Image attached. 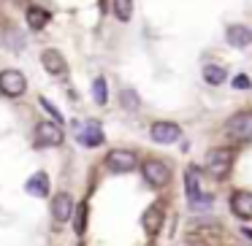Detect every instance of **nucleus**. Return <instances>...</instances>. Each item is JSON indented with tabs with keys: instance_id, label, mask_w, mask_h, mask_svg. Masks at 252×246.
<instances>
[{
	"instance_id": "nucleus-1",
	"label": "nucleus",
	"mask_w": 252,
	"mask_h": 246,
	"mask_svg": "<svg viewBox=\"0 0 252 246\" xmlns=\"http://www.w3.org/2000/svg\"><path fill=\"white\" fill-rule=\"evenodd\" d=\"M230 165H233V152L230 149H212L206 154V170L214 179H225L230 173Z\"/></svg>"
},
{
	"instance_id": "nucleus-2",
	"label": "nucleus",
	"mask_w": 252,
	"mask_h": 246,
	"mask_svg": "<svg viewBox=\"0 0 252 246\" xmlns=\"http://www.w3.org/2000/svg\"><path fill=\"white\" fill-rule=\"evenodd\" d=\"M185 190H187V200H190V206L201 208V206H209V203H212V197L201 192V173H198L195 165H190L187 173H185Z\"/></svg>"
},
{
	"instance_id": "nucleus-3",
	"label": "nucleus",
	"mask_w": 252,
	"mask_h": 246,
	"mask_svg": "<svg viewBox=\"0 0 252 246\" xmlns=\"http://www.w3.org/2000/svg\"><path fill=\"white\" fill-rule=\"evenodd\" d=\"M225 130H228V136L233 138V141H239V143L252 141V114L250 111H241V114L230 116L228 125H225Z\"/></svg>"
},
{
	"instance_id": "nucleus-4",
	"label": "nucleus",
	"mask_w": 252,
	"mask_h": 246,
	"mask_svg": "<svg viewBox=\"0 0 252 246\" xmlns=\"http://www.w3.org/2000/svg\"><path fill=\"white\" fill-rule=\"evenodd\" d=\"M138 165V157L127 149H114V152L106 154V168L114 170V173H127Z\"/></svg>"
},
{
	"instance_id": "nucleus-5",
	"label": "nucleus",
	"mask_w": 252,
	"mask_h": 246,
	"mask_svg": "<svg viewBox=\"0 0 252 246\" xmlns=\"http://www.w3.org/2000/svg\"><path fill=\"white\" fill-rule=\"evenodd\" d=\"M25 87H28V79L22 76L19 71H3L0 73V92L8 95V98H19V95L25 92Z\"/></svg>"
},
{
	"instance_id": "nucleus-6",
	"label": "nucleus",
	"mask_w": 252,
	"mask_h": 246,
	"mask_svg": "<svg viewBox=\"0 0 252 246\" xmlns=\"http://www.w3.org/2000/svg\"><path fill=\"white\" fill-rule=\"evenodd\" d=\"M60 143H63L60 122H41L35 127V146H60Z\"/></svg>"
},
{
	"instance_id": "nucleus-7",
	"label": "nucleus",
	"mask_w": 252,
	"mask_h": 246,
	"mask_svg": "<svg viewBox=\"0 0 252 246\" xmlns=\"http://www.w3.org/2000/svg\"><path fill=\"white\" fill-rule=\"evenodd\" d=\"M144 179L152 187H165L171 179V170H168V165L160 163V160H147V163H144Z\"/></svg>"
},
{
	"instance_id": "nucleus-8",
	"label": "nucleus",
	"mask_w": 252,
	"mask_h": 246,
	"mask_svg": "<svg viewBox=\"0 0 252 246\" xmlns=\"http://www.w3.org/2000/svg\"><path fill=\"white\" fill-rule=\"evenodd\" d=\"M149 136H152L155 143H176L182 138V130L174 122H155V125L149 127Z\"/></svg>"
},
{
	"instance_id": "nucleus-9",
	"label": "nucleus",
	"mask_w": 252,
	"mask_h": 246,
	"mask_svg": "<svg viewBox=\"0 0 252 246\" xmlns=\"http://www.w3.org/2000/svg\"><path fill=\"white\" fill-rule=\"evenodd\" d=\"M230 211H233L239 219L250 222L252 219V195L250 192H244V190L233 192V195H230Z\"/></svg>"
},
{
	"instance_id": "nucleus-10",
	"label": "nucleus",
	"mask_w": 252,
	"mask_h": 246,
	"mask_svg": "<svg viewBox=\"0 0 252 246\" xmlns=\"http://www.w3.org/2000/svg\"><path fill=\"white\" fill-rule=\"evenodd\" d=\"M52 217H55V222H68V219L73 217V200L71 195H65V192H60V195H55V200H52Z\"/></svg>"
},
{
	"instance_id": "nucleus-11",
	"label": "nucleus",
	"mask_w": 252,
	"mask_h": 246,
	"mask_svg": "<svg viewBox=\"0 0 252 246\" xmlns=\"http://www.w3.org/2000/svg\"><path fill=\"white\" fill-rule=\"evenodd\" d=\"M225 41H228L233 49H247L252 44V30L244 27V25H230L228 33H225Z\"/></svg>"
},
{
	"instance_id": "nucleus-12",
	"label": "nucleus",
	"mask_w": 252,
	"mask_h": 246,
	"mask_svg": "<svg viewBox=\"0 0 252 246\" xmlns=\"http://www.w3.org/2000/svg\"><path fill=\"white\" fill-rule=\"evenodd\" d=\"M41 62H44L46 73H52V76H63V73H65V60H63V55L55 49H46L44 55H41Z\"/></svg>"
},
{
	"instance_id": "nucleus-13",
	"label": "nucleus",
	"mask_w": 252,
	"mask_h": 246,
	"mask_svg": "<svg viewBox=\"0 0 252 246\" xmlns=\"http://www.w3.org/2000/svg\"><path fill=\"white\" fill-rule=\"evenodd\" d=\"M25 190H28L30 195H35V197H46V195H49V179H46L44 170H38V173L30 176L28 184H25Z\"/></svg>"
},
{
	"instance_id": "nucleus-14",
	"label": "nucleus",
	"mask_w": 252,
	"mask_h": 246,
	"mask_svg": "<svg viewBox=\"0 0 252 246\" xmlns=\"http://www.w3.org/2000/svg\"><path fill=\"white\" fill-rule=\"evenodd\" d=\"M144 230H147V235H158L160 224H163V208L160 206H152L144 211V219H141Z\"/></svg>"
},
{
	"instance_id": "nucleus-15",
	"label": "nucleus",
	"mask_w": 252,
	"mask_h": 246,
	"mask_svg": "<svg viewBox=\"0 0 252 246\" xmlns=\"http://www.w3.org/2000/svg\"><path fill=\"white\" fill-rule=\"evenodd\" d=\"M82 143L84 146H100V143H103V130H100L98 122H87V125H84Z\"/></svg>"
},
{
	"instance_id": "nucleus-16",
	"label": "nucleus",
	"mask_w": 252,
	"mask_h": 246,
	"mask_svg": "<svg viewBox=\"0 0 252 246\" xmlns=\"http://www.w3.org/2000/svg\"><path fill=\"white\" fill-rule=\"evenodd\" d=\"M52 19V14L46 11V8H38V6H30L28 8V25L33 30H41V27H46V22Z\"/></svg>"
},
{
	"instance_id": "nucleus-17",
	"label": "nucleus",
	"mask_w": 252,
	"mask_h": 246,
	"mask_svg": "<svg viewBox=\"0 0 252 246\" xmlns=\"http://www.w3.org/2000/svg\"><path fill=\"white\" fill-rule=\"evenodd\" d=\"M203 82L212 84V87L222 84V82H225V68H222V65H214V62L203 65Z\"/></svg>"
},
{
	"instance_id": "nucleus-18",
	"label": "nucleus",
	"mask_w": 252,
	"mask_h": 246,
	"mask_svg": "<svg viewBox=\"0 0 252 246\" xmlns=\"http://www.w3.org/2000/svg\"><path fill=\"white\" fill-rule=\"evenodd\" d=\"M120 103H122V109H125V111H138V106H141V98H138L136 89L125 87V89L120 92Z\"/></svg>"
},
{
	"instance_id": "nucleus-19",
	"label": "nucleus",
	"mask_w": 252,
	"mask_h": 246,
	"mask_svg": "<svg viewBox=\"0 0 252 246\" xmlns=\"http://www.w3.org/2000/svg\"><path fill=\"white\" fill-rule=\"evenodd\" d=\"M114 17L120 22H130L133 17V0H114Z\"/></svg>"
},
{
	"instance_id": "nucleus-20",
	"label": "nucleus",
	"mask_w": 252,
	"mask_h": 246,
	"mask_svg": "<svg viewBox=\"0 0 252 246\" xmlns=\"http://www.w3.org/2000/svg\"><path fill=\"white\" fill-rule=\"evenodd\" d=\"M93 98H95V103H98V106H106V100H109V92H106V79L103 76H98L93 82Z\"/></svg>"
},
{
	"instance_id": "nucleus-21",
	"label": "nucleus",
	"mask_w": 252,
	"mask_h": 246,
	"mask_svg": "<svg viewBox=\"0 0 252 246\" xmlns=\"http://www.w3.org/2000/svg\"><path fill=\"white\" fill-rule=\"evenodd\" d=\"M3 44H6L11 52H19L22 49V35H19L17 30H8V33L3 35Z\"/></svg>"
},
{
	"instance_id": "nucleus-22",
	"label": "nucleus",
	"mask_w": 252,
	"mask_h": 246,
	"mask_svg": "<svg viewBox=\"0 0 252 246\" xmlns=\"http://www.w3.org/2000/svg\"><path fill=\"white\" fill-rule=\"evenodd\" d=\"M233 87H236V89H241V92H244V89H250V87H252L250 76H244V73H239V76H233Z\"/></svg>"
},
{
	"instance_id": "nucleus-23",
	"label": "nucleus",
	"mask_w": 252,
	"mask_h": 246,
	"mask_svg": "<svg viewBox=\"0 0 252 246\" xmlns=\"http://www.w3.org/2000/svg\"><path fill=\"white\" fill-rule=\"evenodd\" d=\"M84 214H87V206H79L76 208V233H84Z\"/></svg>"
},
{
	"instance_id": "nucleus-24",
	"label": "nucleus",
	"mask_w": 252,
	"mask_h": 246,
	"mask_svg": "<svg viewBox=\"0 0 252 246\" xmlns=\"http://www.w3.org/2000/svg\"><path fill=\"white\" fill-rule=\"evenodd\" d=\"M41 106H44V109L49 111V114H52V119H55V122H63L60 111H57V109H55V106H52V103H49V100H46V98H41Z\"/></svg>"
},
{
	"instance_id": "nucleus-25",
	"label": "nucleus",
	"mask_w": 252,
	"mask_h": 246,
	"mask_svg": "<svg viewBox=\"0 0 252 246\" xmlns=\"http://www.w3.org/2000/svg\"><path fill=\"white\" fill-rule=\"evenodd\" d=\"M244 238H247V241H252V230H244Z\"/></svg>"
}]
</instances>
